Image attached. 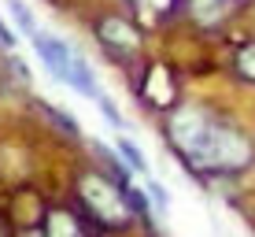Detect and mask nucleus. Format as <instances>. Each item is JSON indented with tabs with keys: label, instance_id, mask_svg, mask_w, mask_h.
Returning <instances> with one entry per match:
<instances>
[{
	"label": "nucleus",
	"instance_id": "13",
	"mask_svg": "<svg viewBox=\"0 0 255 237\" xmlns=\"http://www.w3.org/2000/svg\"><path fill=\"white\" fill-rule=\"evenodd\" d=\"M0 41H4L7 48H15V33L7 30V22H4V19H0Z\"/></svg>",
	"mask_w": 255,
	"mask_h": 237
},
{
	"label": "nucleus",
	"instance_id": "10",
	"mask_svg": "<svg viewBox=\"0 0 255 237\" xmlns=\"http://www.w3.org/2000/svg\"><path fill=\"white\" fill-rule=\"evenodd\" d=\"M237 74H241L244 82H255V45H244L237 52Z\"/></svg>",
	"mask_w": 255,
	"mask_h": 237
},
{
	"label": "nucleus",
	"instance_id": "7",
	"mask_svg": "<svg viewBox=\"0 0 255 237\" xmlns=\"http://www.w3.org/2000/svg\"><path fill=\"white\" fill-rule=\"evenodd\" d=\"M78 230H82V223H74V219L63 215V212H52L48 223H45V234H78Z\"/></svg>",
	"mask_w": 255,
	"mask_h": 237
},
{
	"label": "nucleus",
	"instance_id": "6",
	"mask_svg": "<svg viewBox=\"0 0 255 237\" xmlns=\"http://www.w3.org/2000/svg\"><path fill=\"white\" fill-rule=\"evenodd\" d=\"M192 19L196 22H204V26H215V22H222L226 15L237 7V0H192Z\"/></svg>",
	"mask_w": 255,
	"mask_h": 237
},
{
	"label": "nucleus",
	"instance_id": "12",
	"mask_svg": "<svg viewBox=\"0 0 255 237\" xmlns=\"http://www.w3.org/2000/svg\"><path fill=\"white\" fill-rule=\"evenodd\" d=\"M148 193H152L155 208H159V212H166V204H170V197H166V189L159 186V182H152V178H148Z\"/></svg>",
	"mask_w": 255,
	"mask_h": 237
},
{
	"label": "nucleus",
	"instance_id": "5",
	"mask_svg": "<svg viewBox=\"0 0 255 237\" xmlns=\"http://www.w3.org/2000/svg\"><path fill=\"white\" fill-rule=\"evenodd\" d=\"M140 96H144L152 108H174V100H178V78H174L170 67H163V63H152L148 67V74H144V89H140Z\"/></svg>",
	"mask_w": 255,
	"mask_h": 237
},
{
	"label": "nucleus",
	"instance_id": "1",
	"mask_svg": "<svg viewBox=\"0 0 255 237\" xmlns=\"http://www.w3.org/2000/svg\"><path fill=\"white\" fill-rule=\"evenodd\" d=\"M174 152L196 174H237L255 160V145L244 130L211 119L204 108H178L166 122Z\"/></svg>",
	"mask_w": 255,
	"mask_h": 237
},
{
	"label": "nucleus",
	"instance_id": "9",
	"mask_svg": "<svg viewBox=\"0 0 255 237\" xmlns=\"http://www.w3.org/2000/svg\"><path fill=\"white\" fill-rule=\"evenodd\" d=\"M119 156L126 160L129 171H144V167H148V163H144V156H140V148L129 141V137H122V141H119Z\"/></svg>",
	"mask_w": 255,
	"mask_h": 237
},
{
	"label": "nucleus",
	"instance_id": "8",
	"mask_svg": "<svg viewBox=\"0 0 255 237\" xmlns=\"http://www.w3.org/2000/svg\"><path fill=\"white\" fill-rule=\"evenodd\" d=\"M7 11L15 15V22H19V30L26 33V37H30L33 30H37V22H33V15H30V7L22 4V0H7Z\"/></svg>",
	"mask_w": 255,
	"mask_h": 237
},
{
	"label": "nucleus",
	"instance_id": "3",
	"mask_svg": "<svg viewBox=\"0 0 255 237\" xmlns=\"http://www.w3.org/2000/svg\"><path fill=\"white\" fill-rule=\"evenodd\" d=\"M30 41H33V48H37L41 63L48 67V74L56 78V82L74 85L82 96H96V93H100V89H96V78H93V71H89V63H85V59L78 56V52L70 48L63 37H52V33L33 30Z\"/></svg>",
	"mask_w": 255,
	"mask_h": 237
},
{
	"label": "nucleus",
	"instance_id": "11",
	"mask_svg": "<svg viewBox=\"0 0 255 237\" xmlns=\"http://www.w3.org/2000/svg\"><path fill=\"white\" fill-rule=\"evenodd\" d=\"M41 108L48 111L52 115V122H56V126H63L67 134H78V122H74V115H70V111H59V108H48V104H41Z\"/></svg>",
	"mask_w": 255,
	"mask_h": 237
},
{
	"label": "nucleus",
	"instance_id": "4",
	"mask_svg": "<svg viewBox=\"0 0 255 237\" xmlns=\"http://www.w3.org/2000/svg\"><path fill=\"white\" fill-rule=\"evenodd\" d=\"M96 37H100V45L108 52H115V56H133L140 48V33L133 30V22H126L122 15H104V19L96 22Z\"/></svg>",
	"mask_w": 255,
	"mask_h": 237
},
{
	"label": "nucleus",
	"instance_id": "2",
	"mask_svg": "<svg viewBox=\"0 0 255 237\" xmlns=\"http://www.w3.org/2000/svg\"><path fill=\"white\" fill-rule=\"evenodd\" d=\"M78 197H82V208L93 215V226L100 230H126L133 223V212L126 204V186H115L104 174H82Z\"/></svg>",
	"mask_w": 255,
	"mask_h": 237
}]
</instances>
